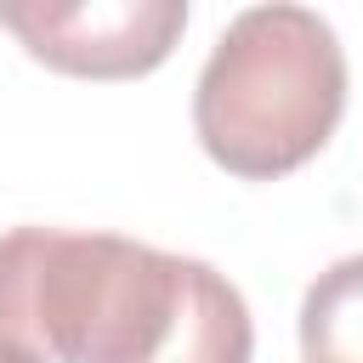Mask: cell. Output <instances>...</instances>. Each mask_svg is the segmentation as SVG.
Instances as JSON below:
<instances>
[{
	"instance_id": "cell-5",
	"label": "cell",
	"mask_w": 363,
	"mask_h": 363,
	"mask_svg": "<svg viewBox=\"0 0 363 363\" xmlns=\"http://www.w3.org/2000/svg\"><path fill=\"white\" fill-rule=\"evenodd\" d=\"M301 357L306 363H363V255H346L306 284Z\"/></svg>"
},
{
	"instance_id": "cell-3",
	"label": "cell",
	"mask_w": 363,
	"mask_h": 363,
	"mask_svg": "<svg viewBox=\"0 0 363 363\" xmlns=\"http://www.w3.org/2000/svg\"><path fill=\"white\" fill-rule=\"evenodd\" d=\"M0 28H11L28 57L79 79H130L170 57L187 28V0H23L0 6Z\"/></svg>"
},
{
	"instance_id": "cell-2",
	"label": "cell",
	"mask_w": 363,
	"mask_h": 363,
	"mask_svg": "<svg viewBox=\"0 0 363 363\" xmlns=\"http://www.w3.org/2000/svg\"><path fill=\"white\" fill-rule=\"evenodd\" d=\"M346 51L312 6H244L193 85V130L204 153L244 176L272 182L301 170L340 125Z\"/></svg>"
},
{
	"instance_id": "cell-4",
	"label": "cell",
	"mask_w": 363,
	"mask_h": 363,
	"mask_svg": "<svg viewBox=\"0 0 363 363\" xmlns=\"http://www.w3.org/2000/svg\"><path fill=\"white\" fill-rule=\"evenodd\" d=\"M250 346H255V329H250L244 295L210 261H193V289H187L182 323L153 363H250Z\"/></svg>"
},
{
	"instance_id": "cell-1",
	"label": "cell",
	"mask_w": 363,
	"mask_h": 363,
	"mask_svg": "<svg viewBox=\"0 0 363 363\" xmlns=\"http://www.w3.org/2000/svg\"><path fill=\"white\" fill-rule=\"evenodd\" d=\"M187 289L193 255L119 233H0V346L34 363H153Z\"/></svg>"
},
{
	"instance_id": "cell-6",
	"label": "cell",
	"mask_w": 363,
	"mask_h": 363,
	"mask_svg": "<svg viewBox=\"0 0 363 363\" xmlns=\"http://www.w3.org/2000/svg\"><path fill=\"white\" fill-rule=\"evenodd\" d=\"M0 363H34V357H23V352H11V346H0Z\"/></svg>"
}]
</instances>
